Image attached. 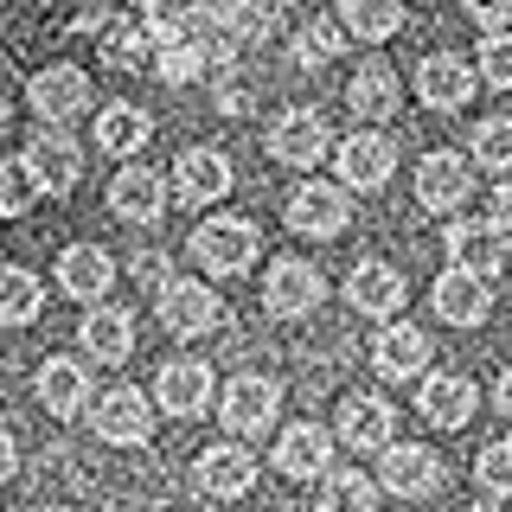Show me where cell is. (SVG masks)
Returning a JSON list of instances; mask_svg holds the SVG:
<instances>
[{
	"mask_svg": "<svg viewBox=\"0 0 512 512\" xmlns=\"http://www.w3.org/2000/svg\"><path fill=\"white\" fill-rule=\"evenodd\" d=\"M256 250H263V237H256L250 218H205L192 231V256L205 263V276H244Z\"/></svg>",
	"mask_w": 512,
	"mask_h": 512,
	"instance_id": "cell-1",
	"label": "cell"
},
{
	"mask_svg": "<svg viewBox=\"0 0 512 512\" xmlns=\"http://www.w3.org/2000/svg\"><path fill=\"white\" fill-rule=\"evenodd\" d=\"M26 173H32V186L39 192H52V199H64V192H71L77 180H84V148H77L71 135H64L58 122H45L39 135L26 141Z\"/></svg>",
	"mask_w": 512,
	"mask_h": 512,
	"instance_id": "cell-2",
	"label": "cell"
},
{
	"mask_svg": "<svg viewBox=\"0 0 512 512\" xmlns=\"http://www.w3.org/2000/svg\"><path fill=\"white\" fill-rule=\"evenodd\" d=\"M90 423H96V436H103V442H116V448H141V442L154 436V404L135 391V384H116V391L96 397Z\"/></svg>",
	"mask_w": 512,
	"mask_h": 512,
	"instance_id": "cell-3",
	"label": "cell"
},
{
	"mask_svg": "<svg viewBox=\"0 0 512 512\" xmlns=\"http://www.w3.org/2000/svg\"><path fill=\"white\" fill-rule=\"evenodd\" d=\"M276 404H282V384L244 372V378L224 384V410H218V416H224V429L244 442V436H263V429L276 423Z\"/></svg>",
	"mask_w": 512,
	"mask_h": 512,
	"instance_id": "cell-4",
	"label": "cell"
},
{
	"mask_svg": "<svg viewBox=\"0 0 512 512\" xmlns=\"http://www.w3.org/2000/svg\"><path fill=\"white\" fill-rule=\"evenodd\" d=\"M320 295H327V276H320L314 263H301V256H282V263L263 276V308H269V314H282V320L314 314V308H320Z\"/></svg>",
	"mask_w": 512,
	"mask_h": 512,
	"instance_id": "cell-5",
	"label": "cell"
},
{
	"mask_svg": "<svg viewBox=\"0 0 512 512\" xmlns=\"http://www.w3.org/2000/svg\"><path fill=\"white\" fill-rule=\"evenodd\" d=\"M26 96H32V116L39 122H77L84 116V103H90V77L77 71V64H45L39 77L26 84Z\"/></svg>",
	"mask_w": 512,
	"mask_h": 512,
	"instance_id": "cell-6",
	"label": "cell"
},
{
	"mask_svg": "<svg viewBox=\"0 0 512 512\" xmlns=\"http://www.w3.org/2000/svg\"><path fill=\"white\" fill-rule=\"evenodd\" d=\"M224 320V301L205 282H160V327L180 333V340H199Z\"/></svg>",
	"mask_w": 512,
	"mask_h": 512,
	"instance_id": "cell-7",
	"label": "cell"
},
{
	"mask_svg": "<svg viewBox=\"0 0 512 512\" xmlns=\"http://www.w3.org/2000/svg\"><path fill=\"white\" fill-rule=\"evenodd\" d=\"M333 160H340V186H346V192H378V186L397 173V148H391V135H378V128H365V135L340 141V148H333Z\"/></svg>",
	"mask_w": 512,
	"mask_h": 512,
	"instance_id": "cell-8",
	"label": "cell"
},
{
	"mask_svg": "<svg viewBox=\"0 0 512 512\" xmlns=\"http://www.w3.org/2000/svg\"><path fill=\"white\" fill-rule=\"evenodd\" d=\"M269 154H276L282 167H314V160L333 154V135L314 109H282V116L269 122Z\"/></svg>",
	"mask_w": 512,
	"mask_h": 512,
	"instance_id": "cell-9",
	"label": "cell"
},
{
	"mask_svg": "<svg viewBox=\"0 0 512 512\" xmlns=\"http://www.w3.org/2000/svg\"><path fill=\"white\" fill-rule=\"evenodd\" d=\"M468 192H474V167L461 154H423V167H416V205L423 212L448 218L455 205H468Z\"/></svg>",
	"mask_w": 512,
	"mask_h": 512,
	"instance_id": "cell-10",
	"label": "cell"
},
{
	"mask_svg": "<svg viewBox=\"0 0 512 512\" xmlns=\"http://www.w3.org/2000/svg\"><path fill=\"white\" fill-rule=\"evenodd\" d=\"M352 218L346 205V186H327V180H308L288 192V224H295L301 237H340Z\"/></svg>",
	"mask_w": 512,
	"mask_h": 512,
	"instance_id": "cell-11",
	"label": "cell"
},
{
	"mask_svg": "<svg viewBox=\"0 0 512 512\" xmlns=\"http://www.w3.org/2000/svg\"><path fill=\"white\" fill-rule=\"evenodd\" d=\"M154 404L167 416H199L212 404V365L205 359H167L154 378Z\"/></svg>",
	"mask_w": 512,
	"mask_h": 512,
	"instance_id": "cell-12",
	"label": "cell"
},
{
	"mask_svg": "<svg viewBox=\"0 0 512 512\" xmlns=\"http://www.w3.org/2000/svg\"><path fill=\"white\" fill-rule=\"evenodd\" d=\"M384 487L391 493H404V500H423V493H436L442 487V455L436 448H404V442H384Z\"/></svg>",
	"mask_w": 512,
	"mask_h": 512,
	"instance_id": "cell-13",
	"label": "cell"
},
{
	"mask_svg": "<svg viewBox=\"0 0 512 512\" xmlns=\"http://www.w3.org/2000/svg\"><path fill=\"white\" fill-rule=\"evenodd\" d=\"M173 192H180L186 205H218L224 192H231V160L218 148H186L173 160Z\"/></svg>",
	"mask_w": 512,
	"mask_h": 512,
	"instance_id": "cell-14",
	"label": "cell"
},
{
	"mask_svg": "<svg viewBox=\"0 0 512 512\" xmlns=\"http://www.w3.org/2000/svg\"><path fill=\"white\" fill-rule=\"evenodd\" d=\"M109 212L122 224H160V212H167V180L148 167H122L109 180Z\"/></svg>",
	"mask_w": 512,
	"mask_h": 512,
	"instance_id": "cell-15",
	"label": "cell"
},
{
	"mask_svg": "<svg viewBox=\"0 0 512 512\" xmlns=\"http://www.w3.org/2000/svg\"><path fill=\"white\" fill-rule=\"evenodd\" d=\"M448 250H455V263L474 269V276H500L506 269V231L493 218H455L448 224Z\"/></svg>",
	"mask_w": 512,
	"mask_h": 512,
	"instance_id": "cell-16",
	"label": "cell"
},
{
	"mask_svg": "<svg viewBox=\"0 0 512 512\" xmlns=\"http://www.w3.org/2000/svg\"><path fill=\"white\" fill-rule=\"evenodd\" d=\"M199 487L212 493V500H244L256 487V455L244 442H218L199 455Z\"/></svg>",
	"mask_w": 512,
	"mask_h": 512,
	"instance_id": "cell-17",
	"label": "cell"
},
{
	"mask_svg": "<svg viewBox=\"0 0 512 512\" xmlns=\"http://www.w3.org/2000/svg\"><path fill=\"white\" fill-rule=\"evenodd\" d=\"M416 96L429 109H461V103H474V71L455 52H429L416 64Z\"/></svg>",
	"mask_w": 512,
	"mask_h": 512,
	"instance_id": "cell-18",
	"label": "cell"
},
{
	"mask_svg": "<svg viewBox=\"0 0 512 512\" xmlns=\"http://www.w3.org/2000/svg\"><path fill=\"white\" fill-rule=\"evenodd\" d=\"M58 288L71 301H103L109 288H116V263H109V250L96 244H71L58 256Z\"/></svg>",
	"mask_w": 512,
	"mask_h": 512,
	"instance_id": "cell-19",
	"label": "cell"
},
{
	"mask_svg": "<svg viewBox=\"0 0 512 512\" xmlns=\"http://www.w3.org/2000/svg\"><path fill=\"white\" fill-rule=\"evenodd\" d=\"M346 301H352L365 320H391L397 308H404V276H397L391 263H359V269L346 276Z\"/></svg>",
	"mask_w": 512,
	"mask_h": 512,
	"instance_id": "cell-20",
	"label": "cell"
},
{
	"mask_svg": "<svg viewBox=\"0 0 512 512\" xmlns=\"http://www.w3.org/2000/svg\"><path fill=\"white\" fill-rule=\"evenodd\" d=\"M493 308V295H487V276H474V269H448V276H436V314L442 320H455V327H480Z\"/></svg>",
	"mask_w": 512,
	"mask_h": 512,
	"instance_id": "cell-21",
	"label": "cell"
},
{
	"mask_svg": "<svg viewBox=\"0 0 512 512\" xmlns=\"http://www.w3.org/2000/svg\"><path fill=\"white\" fill-rule=\"evenodd\" d=\"M32 391H39V404L52 410V416H77V410L90 404V372H84V359H45L39 378H32Z\"/></svg>",
	"mask_w": 512,
	"mask_h": 512,
	"instance_id": "cell-22",
	"label": "cell"
},
{
	"mask_svg": "<svg viewBox=\"0 0 512 512\" xmlns=\"http://www.w3.org/2000/svg\"><path fill=\"white\" fill-rule=\"evenodd\" d=\"M327 455H333V436L320 423H295V429H282V442H276V468L288 480H320L327 474Z\"/></svg>",
	"mask_w": 512,
	"mask_h": 512,
	"instance_id": "cell-23",
	"label": "cell"
},
{
	"mask_svg": "<svg viewBox=\"0 0 512 512\" xmlns=\"http://www.w3.org/2000/svg\"><path fill=\"white\" fill-rule=\"evenodd\" d=\"M199 20L218 26V39L250 45V39H263V32H269L276 7H269V0H199Z\"/></svg>",
	"mask_w": 512,
	"mask_h": 512,
	"instance_id": "cell-24",
	"label": "cell"
},
{
	"mask_svg": "<svg viewBox=\"0 0 512 512\" xmlns=\"http://www.w3.org/2000/svg\"><path fill=\"white\" fill-rule=\"evenodd\" d=\"M346 103H352V116L359 122H391L397 116V71L391 64H359V77L346 84Z\"/></svg>",
	"mask_w": 512,
	"mask_h": 512,
	"instance_id": "cell-25",
	"label": "cell"
},
{
	"mask_svg": "<svg viewBox=\"0 0 512 512\" xmlns=\"http://www.w3.org/2000/svg\"><path fill=\"white\" fill-rule=\"evenodd\" d=\"M416 410H423L436 429H461L474 416V384L461 378V372H436V378L423 384V397H416Z\"/></svg>",
	"mask_w": 512,
	"mask_h": 512,
	"instance_id": "cell-26",
	"label": "cell"
},
{
	"mask_svg": "<svg viewBox=\"0 0 512 512\" xmlns=\"http://www.w3.org/2000/svg\"><path fill=\"white\" fill-rule=\"evenodd\" d=\"M372 365L384 378H416L429 365V333L423 327H384L372 340Z\"/></svg>",
	"mask_w": 512,
	"mask_h": 512,
	"instance_id": "cell-27",
	"label": "cell"
},
{
	"mask_svg": "<svg viewBox=\"0 0 512 512\" xmlns=\"http://www.w3.org/2000/svg\"><path fill=\"white\" fill-rule=\"evenodd\" d=\"M154 141V116L135 103H109L103 116H96V148L103 154H141Z\"/></svg>",
	"mask_w": 512,
	"mask_h": 512,
	"instance_id": "cell-28",
	"label": "cell"
},
{
	"mask_svg": "<svg viewBox=\"0 0 512 512\" xmlns=\"http://www.w3.org/2000/svg\"><path fill=\"white\" fill-rule=\"evenodd\" d=\"M391 423H397V410L384 397H346L340 404V442H352V448H384Z\"/></svg>",
	"mask_w": 512,
	"mask_h": 512,
	"instance_id": "cell-29",
	"label": "cell"
},
{
	"mask_svg": "<svg viewBox=\"0 0 512 512\" xmlns=\"http://www.w3.org/2000/svg\"><path fill=\"white\" fill-rule=\"evenodd\" d=\"M84 352L103 359V365H122L128 352H135V320L122 308H90L84 314Z\"/></svg>",
	"mask_w": 512,
	"mask_h": 512,
	"instance_id": "cell-30",
	"label": "cell"
},
{
	"mask_svg": "<svg viewBox=\"0 0 512 512\" xmlns=\"http://www.w3.org/2000/svg\"><path fill=\"white\" fill-rule=\"evenodd\" d=\"M45 308V288L32 269H13V263H0V327H32Z\"/></svg>",
	"mask_w": 512,
	"mask_h": 512,
	"instance_id": "cell-31",
	"label": "cell"
},
{
	"mask_svg": "<svg viewBox=\"0 0 512 512\" xmlns=\"http://www.w3.org/2000/svg\"><path fill=\"white\" fill-rule=\"evenodd\" d=\"M340 26L352 39L378 45V39H391V32L404 26V0H340Z\"/></svg>",
	"mask_w": 512,
	"mask_h": 512,
	"instance_id": "cell-32",
	"label": "cell"
},
{
	"mask_svg": "<svg viewBox=\"0 0 512 512\" xmlns=\"http://www.w3.org/2000/svg\"><path fill=\"white\" fill-rule=\"evenodd\" d=\"M212 58H218V52L199 39V32H180V39H160L154 71H160V84H192V77H199Z\"/></svg>",
	"mask_w": 512,
	"mask_h": 512,
	"instance_id": "cell-33",
	"label": "cell"
},
{
	"mask_svg": "<svg viewBox=\"0 0 512 512\" xmlns=\"http://www.w3.org/2000/svg\"><path fill=\"white\" fill-rule=\"evenodd\" d=\"M372 500H378V487L359 468L320 474V512H372Z\"/></svg>",
	"mask_w": 512,
	"mask_h": 512,
	"instance_id": "cell-34",
	"label": "cell"
},
{
	"mask_svg": "<svg viewBox=\"0 0 512 512\" xmlns=\"http://www.w3.org/2000/svg\"><path fill=\"white\" fill-rule=\"evenodd\" d=\"M148 39H180V32H199V0H135Z\"/></svg>",
	"mask_w": 512,
	"mask_h": 512,
	"instance_id": "cell-35",
	"label": "cell"
},
{
	"mask_svg": "<svg viewBox=\"0 0 512 512\" xmlns=\"http://www.w3.org/2000/svg\"><path fill=\"white\" fill-rule=\"evenodd\" d=\"M103 58H109V71H135V64H148V26H135V20L109 26L103 20Z\"/></svg>",
	"mask_w": 512,
	"mask_h": 512,
	"instance_id": "cell-36",
	"label": "cell"
},
{
	"mask_svg": "<svg viewBox=\"0 0 512 512\" xmlns=\"http://www.w3.org/2000/svg\"><path fill=\"white\" fill-rule=\"evenodd\" d=\"M346 45V26H333V20H308L295 32V64L301 71H320V64H333V52Z\"/></svg>",
	"mask_w": 512,
	"mask_h": 512,
	"instance_id": "cell-37",
	"label": "cell"
},
{
	"mask_svg": "<svg viewBox=\"0 0 512 512\" xmlns=\"http://www.w3.org/2000/svg\"><path fill=\"white\" fill-rule=\"evenodd\" d=\"M468 154H474L480 173H512V122H480Z\"/></svg>",
	"mask_w": 512,
	"mask_h": 512,
	"instance_id": "cell-38",
	"label": "cell"
},
{
	"mask_svg": "<svg viewBox=\"0 0 512 512\" xmlns=\"http://www.w3.org/2000/svg\"><path fill=\"white\" fill-rule=\"evenodd\" d=\"M474 480L493 493V500H512V442H493V448H480V461H474Z\"/></svg>",
	"mask_w": 512,
	"mask_h": 512,
	"instance_id": "cell-39",
	"label": "cell"
},
{
	"mask_svg": "<svg viewBox=\"0 0 512 512\" xmlns=\"http://www.w3.org/2000/svg\"><path fill=\"white\" fill-rule=\"evenodd\" d=\"M32 173H26V160H7V167H0V218H20L26 205H32Z\"/></svg>",
	"mask_w": 512,
	"mask_h": 512,
	"instance_id": "cell-40",
	"label": "cell"
},
{
	"mask_svg": "<svg viewBox=\"0 0 512 512\" xmlns=\"http://www.w3.org/2000/svg\"><path fill=\"white\" fill-rule=\"evenodd\" d=\"M480 77H487L493 90H512V32H493V39L480 45Z\"/></svg>",
	"mask_w": 512,
	"mask_h": 512,
	"instance_id": "cell-41",
	"label": "cell"
},
{
	"mask_svg": "<svg viewBox=\"0 0 512 512\" xmlns=\"http://www.w3.org/2000/svg\"><path fill=\"white\" fill-rule=\"evenodd\" d=\"M468 13L487 32H512V0H468Z\"/></svg>",
	"mask_w": 512,
	"mask_h": 512,
	"instance_id": "cell-42",
	"label": "cell"
},
{
	"mask_svg": "<svg viewBox=\"0 0 512 512\" xmlns=\"http://www.w3.org/2000/svg\"><path fill=\"white\" fill-rule=\"evenodd\" d=\"M218 109H224V116H244V109H250L244 77H224V84H218Z\"/></svg>",
	"mask_w": 512,
	"mask_h": 512,
	"instance_id": "cell-43",
	"label": "cell"
},
{
	"mask_svg": "<svg viewBox=\"0 0 512 512\" xmlns=\"http://www.w3.org/2000/svg\"><path fill=\"white\" fill-rule=\"evenodd\" d=\"M493 224L512 231V173H500V192H493Z\"/></svg>",
	"mask_w": 512,
	"mask_h": 512,
	"instance_id": "cell-44",
	"label": "cell"
},
{
	"mask_svg": "<svg viewBox=\"0 0 512 512\" xmlns=\"http://www.w3.org/2000/svg\"><path fill=\"white\" fill-rule=\"evenodd\" d=\"M13 468H20V448H13V436H7V429H0V487H7V480H13Z\"/></svg>",
	"mask_w": 512,
	"mask_h": 512,
	"instance_id": "cell-45",
	"label": "cell"
},
{
	"mask_svg": "<svg viewBox=\"0 0 512 512\" xmlns=\"http://www.w3.org/2000/svg\"><path fill=\"white\" fill-rule=\"evenodd\" d=\"M500 410H506V416H512V372H506V378H500Z\"/></svg>",
	"mask_w": 512,
	"mask_h": 512,
	"instance_id": "cell-46",
	"label": "cell"
},
{
	"mask_svg": "<svg viewBox=\"0 0 512 512\" xmlns=\"http://www.w3.org/2000/svg\"><path fill=\"white\" fill-rule=\"evenodd\" d=\"M468 512H500V506H468Z\"/></svg>",
	"mask_w": 512,
	"mask_h": 512,
	"instance_id": "cell-47",
	"label": "cell"
},
{
	"mask_svg": "<svg viewBox=\"0 0 512 512\" xmlns=\"http://www.w3.org/2000/svg\"><path fill=\"white\" fill-rule=\"evenodd\" d=\"M0 128H7V103H0Z\"/></svg>",
	"mask_w": 512,
	"mask_h": 512,
	"instance_id": "cell-48",
	"label": "cell"
},
{
	"mask_svg": "<svg viewBox=\"0 0 512 512\" xmlns=\"http://www.w3.org/2000/svg\"><path fill=\"white\" fill-rule=\"evenodd\" d=\"M45 512H64V506H45Z\"/></svg>",
	"mask_w": 512,
	"mask_h": 512,
	"instance_id": "cell-49",
	"label": "cell"
},
{
	"mask_svg": "<svg viewBox=\"0 0 512 512\" xmlns=\"http://www.w3.org/2000/svg\"><path fill=\"white\" fill-rule=\"evenodd\" d=\"M0 7H7V0H0Z\"/></svg>",
	"mask_w": 512,
	"mask_h": 512,
	"instance_id": "cell-50",
	"label": "cell"
}]
</instances>
